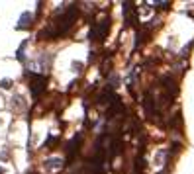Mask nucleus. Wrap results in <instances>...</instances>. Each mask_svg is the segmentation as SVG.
<instances>
[{"label":"nucleus","mask_w":194,"mask_h":174,"mask_svg":"<svg viewBox=\"0 0 194 174\" xmlns=\"http://www.w3.org/2000/svg\"><path fill=\"white\" fill-rule=\"evenodd\" d=\"M31 20H34V16H31L30 12H24V14L20 16V24H18V27H28V26H31Z\"/></svg>","instance_id":"obj_2"},{"label":"nucleus","mask_w":194,"mask_h":174,"mask_svg":"<svg viewBox=\"0 0 194 174\" xmlns=\"http://www.w3.org/2000/svg\"><path fill=\"white\" fill-rule=\"evenodd\" d=\"M47 166L49 168H57V166H61V160L59 159H49L47 160Z\"/></svg>","instance_id":"obj_3"},{"label":"nucleus","mask_w":194,"mask_h":174,"mask_svg":"<svg viewBox=\"0 0 194 174\" xmlns=\"http://www.w3.org/2000/svg\"><path fill=\"white\" fill-rule=\"evenodd\" d=\"M43 88H45V78L43 76H31V92H34V96H38Z\"/></svg>","instance_id":"obj_1"},{"label":"nucleus","mask_w":194,"mask_h":174,"mask_svg":"<svg viewBox=\"0 0 194 174\" xmlns=\"http://www.w3.org/2000/svg\"><path fill=\"white\" fill-rule=\"evenodd\" d=\"M0 86H2V88H10L12 80H10V78H2V80H0Z\"/></svg>","instance_id":"obj_4"}]
</instances>
